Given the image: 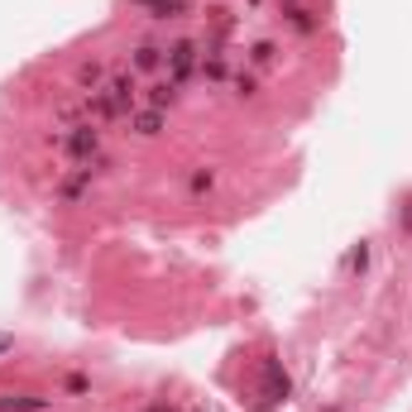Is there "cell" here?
Returning a JSON list of instances; mask_svg holds the SVG:
<instances>
[{
    "label": "cell",
    "instance_id": "1",
    "mask_svg": "<svg viewBox=\"0 0 412 412\" xmlns=\"http://www.w3.org/2000/svg\"><path fill=\"white\" fill-rule=\"evenodd\" d=\"M63 149H68L72 158H92V154L101 149V134H96L92 125H77L72 134H63Z\"/></svg>",
    "mask_w": 412,
    "mask_h": 412
},
{
    "label": "cell",
    "instance_id": "2",
    "mask_svg": "<svg viewBox=\"0 0 412 412\" xmlns=\"http://www.w3.org/2000/svg\"><path fill=\"white\" fill-rule=\"evenodd\" d=\"M192 63H197V43H173V53H168L173 77H168V82H183V77L192 72Z\"/></svg>",
    "mask_w": 412,
    "mask_h": 412
},
{
    "label": "cell",
    "instance_id": "3",
    "mask_svg": "<svg viewBox=\"0 0 412 412\" xmlns=\"http://www.w3.org/2000/svg\"><path fill=\"white\" fill-rule=\"evenodd\" d=\"M105 101L115 105V110H130V105H134V77H115V82L105 87Z\"/></svg>",
    "mask_w": 412,
    "mask_h": 412
},
{
    "label": "cell",
    "instance_id": "4",
    "mask_svg": "<svg viewBox=\"0 0 412 412\" xmlns=\"http://www.w3.org/2000/svg\"><path fill=\"white\" fill-rule=\"evenodd\" d=\"M264 389H269V398H288L293 384H288V374H283L278 364H269V369H264Z\"/></svg>",
    "mask_w": 412,
    "mask_h": 412
},
{
    "label": "cell",
    "instance_id": "5",
    "mask_svg": "<svg viewBox=\"0 0 412 412\" xmlns=\"http://www.w3.org/2000/svg\"><path fill=\"white\" fill-rule=\"evenodd\" d=\"M158 58H163V48H158V43H139V48H134V68H139V72L158 68Z\"/></svg>",
    "mask_w": 412,
    "mask_h": 412
},
{
    "label": "cell",
    "instance_id": "6",
    "mask_svg": "<svg viewBox=\"0 0 412 412\" xmlns=\"http://www.w3.org/2000/svg\"><path fill=\"white\" fill-rule=\"evenodd\" d=\"M134 130H139V134H158V130H163V115H158V110H139V115H134Z\"/></svg>",
    "mask_w": 412,
    "mask_h": 412
},
{
    "label": "cell",
    "instance_id": "7",
    "mask_svg": "<svg viewBox=\"0 0 412 412\" xmlns=\"http://www.w3.org/2000/svg\"><path fill=\"white\" fill-rule=\"evenodd\" d=\"M77 82H82V87H96V82H101V63H82V68H77Z\"/></svg>",
    "mask_w": 412,
    "mask_h": 412
},
{
    "label": "cell",
    "instance_id": "8",
    "mask_svg": "<svg viewBox=\"0 0 412 412\" xmlns=\"http://www.w3.org/2000/svg\"><path fill=\"white\" fill-rule=\"evenodd\" d=\"M149 10H158L163 19H173V14H183V0H144Z\"/></svg>",
    "mask_w": 412,
    "mask_h": 412
},
{
    "label": "cell",
    "instance_id": "9",
    "mask_svg": "<svg viewBox=\"0 0 412 412\" xmlns=\"http://www.w3.org/2000/svg\"><path fill=\"white\" fill-rule=\"evenodd\" d=\"M364 264H369V249H364V245H360V249H350V254H345V269H364Z\"/></svg>",
    "mask_w": 412,
    "mask_h": 412
},
{
    "label": "cell",
    "instance_id": "10",
    "mask_svg": "<svg viewBox=\"0 0 412 412\" xmlns=\"http://www.w3.org/2000/svg\"><path fill=\"white\" fill-rule=\"evenodd\" d=\"M254 63H259V68L274 63V43H259V48H254Z\"/></svg>",
    "mask_w": 412,
    "mask_h": 412
},
{
    "label": "cell",
    "instance_id": "11",
    "mask_svg": "<svg viewBox=\"0 0 412 412\" xmlns=\"http://www.w3.org/2000/svg\"><path fill=\"white\" fill-rule=\"evenodd\" d=\"M10 345H14V340H10V336H0V355H5V350H10Z\"/></svg>",
    "mask_w": 412,
    "mask_h": 412
}]
</instances>
